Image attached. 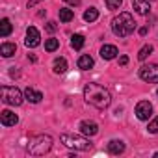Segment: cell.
<instances>
[{
	"label": "cell",
	"mask_w": 158,
	"mask_h": 158,
	"mask_svg": "<svg viewBox=\"0 0 158 158\" xmlns=\"http://www.w3.org/2000/svg\"><path fill=\"white\" fill-rule=\"evenodd\" d=\"M84 99H86L88 104H91V106H95L99 110H104V108H108L112 104V93L104 86L95 84V82L86 84V88H84Z\"/></svg>",
	"instance_id": "cell-1"
},
{
	"label": "cell",
	"mask_w": 158,
	"mask_h": 158,
	"mask_svg": "<svg viewBox=\"0 0 158 158\" xmlns=\"http://www.w3.org/2000/svg\"><path fill=\"white\" fill-rule=\"evenodd\" d=\"M134 28H136L134 17H132L130 13H127V11L119 13V15L114 17V21H112V30H114V34L119 35V37L130 35V34L134 32Z\"/></svg>",
	"instance_id": "cell-2"
},
{
	"label": "cell",
	"mask_w": 158,
	"mask_h": 158,
	"mask_svg": "<svg viewBox=\"0 0 158 158\" xmlns=\"http://www.w3.org/2000/svg\"><path fill=\"white\" fill-rule=\"evenodd\" d=\"M50 149H52V138H50L48 134L34 136V138L28 141V152H30L32 156H43V154H47Z\"/></svg>",
	"instance_id": "cell-3"
},
{
	"label": "cell",
	"mask_w": 158,
	"mask_h": 158,
	"mask_svg": "<svg viewBox=\"0 0 158 158\" xmlns=\"http://www.w3.org/2000/svg\"><path fill=\"white\" fill-rule=\"evenodd\" d=\"M61 143L65 147H71L74 151H89L91 149V141L88 138L82 136H74V134H61Z\"/></svg>",
	"instance_id": "cell-4"
},
{
	"label": "cell",
	"mask_w": 158,
	"mask_h": 158,
	"mask_svg": "<svg viewBox=\"0 0 158 158\" xmlns=\"http://www.w3.org/2000/svg\"><path fill=\"white\" fill-rule=\"evenodd\" d=\"M0 95H2V102L10 104V106H21L23 104V93L19 88L15 86H2L0 88Z\"/></svg>",
	"instance_id": "cell-5"
},
{
	"label": "cell",
	"mask_w": 158,
	"mask_h": 158,
	"mask_svg": "<svg viewBox=\"0 0 158 158\" xmlns=\"http://www.w3.org/2000/svg\"><path fill=\"white\" fill-rule=\"evenodd\" d=\"M139 78L149 84H158V65L156 63H149V65H143L139 69Z\"/></svg>",
	"instance_id": "cell-6"
},
{
	"label": "cell",
	"mask_w": 158,
	"mask_h": 158,
	"mask_svg": "<svg viewBox=\"0 0 158 158\" xmlns=\"http://www.w3.org/2000/svg\"><path fill=\"white\" fill-rule=\"evenodd\" d=\"M136 115H138V119L147 121V119L152 115V104H151L149 101H141V102H138V104H136Z\"/></svg>",
	"instance_id": "cell-7"
},
{
	"label": "cell",
	"mask_w": 158,
	"mask_h": 158,
	"mask_svg": "<svg viewBox=\"0 0 158 158\" xmlns=\"http://www.w3.org/2000/svg\"><path fill=\"white\" fill-rule=\"evenodd\" d=\"M39 43H41V35H39L37 28H35V26H30V28L26 30V39H24V45H26V47H30V48H34V47H37Z\"/></svg>",
	"instance_id": "cell-8"
},
{
	"label": "cell",
	"mask_w": 158,
	"mask_h": 158,
	"mask_svg": "<svg viewBox=\"0 0 158 158\" xmlns=\"http://www.w3.org/2000/svg\"><path fill=\"white\" fill-rule=\"evenodd\" d=\"M80 132L84 134V136H95L97 132H99V125L95 123V121H82L80 123Z\"/></svg>",
	"instance_id": "cell-9"
},
{
	"label": "cell",
	"mask_w": 158,
	"mask_h": 158,
	"mask_svg": "<svg viewBox=\"0 0 158 158\" xmlns=\"http://www.w3.org/2000/svg\"><path fill=\"white\" fill-rule=\"evenodd\" d=\"M0 121H2V125H4V127H15V125H17V121H19V117H17L13 112L4 110L2 114H0Z\"/></svg>",
	"instance_id": "cell-10"
},
{
	"label": "cell",
	"mask_w": 158,
	"mask_h": 158,
	"mask_svg": "<svg viewBox=\"0 0 158 158\" xmlns=\"http://www.w3.org/2000/svg\"><path fill=\"white\" fill-rule=\"evenodd\" d=\"M132 8L139 15H147L151 11V0H132Z\"/></svg>",
	"instance_id": "cell-11"
},
{
	"label": "cell",
	"mask_w": 158,
	"mask_h": 158,
	"mask_svg": "<svg viewBox=\"0 0 158 158\" xmlns=\"http://www.w3.org/2000/svg\"><path fill=\"white\" fill-rule=\"evenodd\" d=\"M117 54H119V52H117V47H115V45H104V47L101 48V58H102V60H114Z\"/></svg>",
	"instance_id": "cell-12"
},
{
	"label": "cell",
	"mask_w": 158,
	"mask_h": 158,
	"mask_svg": "<svg viewBox=\"0 0 158 158\" xmlns=\"http://www.w3.org/2000/svg\"><path fill=\"white\" fill-rule=\"evenodd\" d=\"M24 97H26V101H28V102L37 104V102H41L43 93H41V91H35L34 88H26V89H24Z\"/></svg>",
	"instance_id": "cell-13"
},
{
	"label": "cell",
	"mask_w": 158,
	"mask_h": 158,
	"mask_svg": "<svg viewBox=\"0 0 158 158\" xmlns=\"http://www.w3.org/2000/svg\"><path fill=\"white\" fill-rule=\"evenodd\" d=\"M93 65H95V61H93V58H91L89 54H82L80 58H78V69H82V71H89Z\"/></svg>",
	"instance_id": "cell-14"
},
{
	"label": "cell",
	"mask_w": 158,
	"mask_h": 158,
	"mask_svg": "<svg viewBox=\"0 0 158 158\" xmlns=\"http://www.w3.org/2000/svg\"><path fill=\"white\" fill-rule=\"evenodd\" d=\"M108 152L110 154H121V152H125V143L121 139H112L108 143Z\"/></svg>",
	"instance_id": "cell-15"
},
{
	"label": "cell",
	"mask_w": 158,
	"mask_h": 158,
	"mask_svg": "<svg viewBox=\"0 0 158 158\" xmlns=\"http://www.w3.org/2000/svg\"><path fill=\"white\" fill-rule=\"evenodd\" d=\"M15 50H17L15 43H2V47H0V54L4 58H11L15 54Z\"/></svg>",
	"instance_id": "cell-16"
},
{
	"label": "cell",
	"mask_w": 158,
	"mask_h": 158,
	"mask_svg": "<svg viewBox=\"0 0 158 158\" xmlns=\"http://www.w3.org/2000/svg\"><path fill=\"white\" fill-rule=\"evenodd\" d=\"M52 67H54V73H56V74H63V73L67 71V60H65V58H56Z\"/></svg>",
	"instance_id": "cell-17"
},
{
	"label": "cell",
	"mask_w": 158,
	"mask_h": 158,
	"mask_svg": "<svg viewBox=\"0 0 158 158\" xmlns=\"http://www.w3.org/2000/svg\"><path fill=\"white\" fill-rule=\"evenodd\" d=\"M10 34H11V23H10V19H2L0 21V35L8 37Z\"/></svg>",
	"instance_id": "cell-18"
},
{
	"label": "cell",
	"mask_w": 158,
	"mask_h": 158,
	"mask_svg": "<svg viewBox=\"0 0 158 158\" xmlns=\"http://www.w3.org/2000/svg\"><path fill=\"white\" fill-rule=\"evenodd\" d=\"M73 19H74V11L73 10H67V8L60 10V21L61 23H71Z\"/></svg>",
	"instance_id": "cell-19"
},
{
	"label": "cell",
	"mask_w": 158,
	"mask_h": 158,
	"mask_svg": "<svg viewBox=\"0 0 158 158\" xmlns=\"http://www.w3.org/2000/svg\"><path fill=\"white\" fill-rule=\"evenodd\" d=\"M84 35H80V34H74L73 37H71V47L73 48H76V50H80L82 47H84Z\"/></svg>",
	"instance_id": "cell-20"
},
{
	"label": "cell",
	"mask_w": 158,
	"mask_h": 158,
	"mask_svg": "<svg viewBox=\"0 0 158 158\" xmlns=\"http://www.w3.org/2000/svg\"><path fill=\"white\" fill-rule=\"evenodd\" d=\"M97 19H99V10H95V8L86 10V13H84V21H86V23H93V21H97Z\"/></svg>",
	"instance_id": "cell-21"
},
{
	"label": "cell",
	"mask_w": 158,
	"mask_h": 158,
	"mask_svg": "<svg viewBox=\"0 0 158 158\" xmlns=\"http://www.w3.org/2000/svg\"><path fill=\"white\" fill-rule=\"evenodd\" d=\"M58 47H60V41H58V39H54V37H50V39H47V41H45V50H48V52H54Z\"/></svg>",
	"instance_id": "cell-22"
},
{
	"label": "cell",
	"mask_w": 158,
	"mask_h": 158,
	"mask_svg": "<svg viewBox=\"0 0 158 158\" xmlns=\"http://www.w3.org/2000/svg\"><path fill=\"white\" fill-rule=\"evenodd\" d=\"M152 52V47L151 45H145V47H141L139 48V52H138V60L139 61H143V60H147V56Z\"/></svg>",
	"instance_id": "cell-23"
},
{
	"label": "cell",
	"mask_w": 158,
	"mask_h": 158,
	"mask_svg": "<svg viewBox=\"0 0 158 158\" xmlns=\"http://www.w3.org/2000/svg\"><path fill=\"white\" fill-rule=\"evenodd\" d=\"M123 4V0H106V8L108 10H119Z\"/></svg>",
	"instance_id": "cell-24"
},
{
	"label": "cell",
	"mask_w": 158,
	"mask_h": 158,
	"mask_svg": "<svg viewBox=\"0 0 158 158\" xmlns=\"http://www.w3.org/2000/svg\"><path fill=\"white\" fill-rule=\"evenodd\" d=\"M149 132H151V134H158V117H154V119L149 123Z\"/></svg>",
	"instance_id": "cell-25"
},
{
	"label": "cell",
	"mask_w": 158,
	"mask_h": 158,
	"mask_svg": "<svg viewBox=\"0 0 158 158\" xmlns=\"http://www.w3.org/2000/svg\"><path fill=\"white\" fill-rule=\"evenodd\" d=\"M56 30H58V26H56V23H52V21H50V23H47V32H50V34H54Z\"/></svg>",
	"instance_id": "cell-26"
},
{
	"label": "cell",
	"mask_w": 158,
	"mask_h": 158,
	"mask_svg": "<svg viewBox=\"0 0 158 158\" xmlns=\"http://www.w3.org/2000/svg\"><path fill=\"white\" fill-rule=\"evenodd\" d=\"M128 63V56H121L119 58V65H127Z\"/></svg>",
	"instance_id": "cell-27"
},
{
	"label": "cell",
	"mask_w": 158,
	"mask_h": 158,
	"mask_svg": "<svg viewBox=\"0 0 158 158\" xmlns=\"http://www.w3.org/2000/svg\"><path fill=\"white\" fill-rule=\"evenodd\" d=\"M41 2V0H28V8H34V6H37Z\"/></svg>",
	"instance_id": "cell-28"
},
{
	"label": "cell",
	"mask_w": 158,
	"mask_h": 158,
	"mask_svg": "<svg viewBox=\"0 0 158 158\" xmlns=\"http://www.w3.org/2000/svg\"><path fill=\"white\" fill-rule=\"evenodd\" d=\"M147 32H149V26H141L139 28V35H147Z\"/></svg>",
	"instance_id": "cell-29"
},
{
	"label": "cell",
	"mask_w": 158,
	"mask_h": 158,
	"mask_svg": "<svg viewBox=\"0 0 158 158\" xmlns=\"http://www.w3.org/2000/svg\"><path fill=\"white\" fill-rule=\"evenodd\" d=\"M63 2H67V4H73V6H78V4H80V0H63Z\"/></svg>",
	"instance_id": "cell-30"
},
{
	"label": "cell",
	"mask_w": 158,
	"mask_h": 158,
	"mask_svg": "<svg viewBox=\"0 0 158 158\" xmlns=\"http://www.w3.org/2000/svg\"><path fill=\"white\" fill-rule=\"evenodd\" d=\"M154 156H158V152H154Z\"/></svg>",
	"instance_id": "cell-31"
},
{
	"label": "cell",
	"mask_w": 158,
	"mask_h": 158,
	"mask_svg": "<svg viewBox=\"0 0 158 158\" xmlns=\"http://www.w3.org/2000/svg\"><path fill=\"white\" fill-rule=\"evenodd\" d=\"M156 93H158V91H156Z\"/></svg>",
	"instance_id": "cell-32"
}]
</instances>
